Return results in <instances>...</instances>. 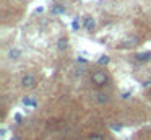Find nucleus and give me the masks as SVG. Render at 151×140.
I'll return each mask as SVG.
<instances>
[{
  "instance_id": "obj_1",
  "label": "nucleus",
  "mask_w": 151,
  "mask_h": 140,
  "mask_svg": "<svg viewBox=\"0 0 151 140\" xmlns=\"http://www.w3.org/2000/svg\"><path fill=\"white\" fill-rule=\"evenodd\" d=\"M91 81L96 86H106V85H109L111 78H109V75L104 70H94L91 73Z\"/></svg>"
},
{
  "instance_id": "obj_2",
  "label": "nucleus",
  "mask_w": 151,
  "mask_h": 140,
  "mask_svg": "<svg viewBox=\"0 0 151 140\" xmlns=\"http://www.w3.org/2000/svg\"><path fill=\"white\" fill-rule=\"evenodd\" d=\"M36 83H37V80H36V77H34L33 73H26L23 78H21V86L26 88V90L34 88V86H36Z\"/></svg>"
},
{
  "instance_id": "obj_3",
  "label": "nucleus",
  "mask_w": 151,
  "mask_h": 140,
  "mask_svg": "<svg viewBox=\"0 0 151 140\" xmlns=\"http://www.w3.org/2000/svg\"><path fill=\"white\" fill-rule=\"evenodd\" d=\"M96 28V23L93 16H85V29L86 31H94Z\"/></svg>"
},
{
  "instance_id": "obj_4",
  "label": "nucleus",
  "mask_w": 151,
  "mask_h": 140,
  "mask_svg": "<svg viewBox=\"0 0 151 140\" xmlns=\"http://www.w3.org/2000/svg\"><path fill=\"white\" fill-rule=\"evenodd\" d=\"M135 59L138 62H148L151 60V52H138V54H135Z\"/></svg>"
},
{
  "instance_id": "obj_5",
  "label": "nucleus",
  "mask_w": 151,
  "mask_h": 140,
  "mask_svg": "<svg viewBox=\"0 0 151 140\" xmlns=\"http://www.w3.org/2000/svg\"><path fill=\"white\" fill-rule=\"evenodd\" d=\"M96 101H98L99 104L109 103V94H106V93H98V94H96Z\"/></svg>"
},
{
  "instance_id": "obj_6",
  "label": "nucleus",
  "mask_w": 151,
  "mask_h": 140,
  "mask_svg": "<svg viewBox=\"0 0 151 140\" xmlns=\"http://www.w3.org/2000/svg\"><path fill=\"white\" fill-rule=\"evenodd\" d=\"M67 47H68V41H67V38H60L59 41H57V49H59V51H65Z\"/></svg>"
},
{
  "instance_id": "obj_7",
  "label": "nucleus",
  "mask_w": 151,
  "mask_h": 140,
  "mask_svg": "<svg viewBox=\"0 0 151 140\" xmlns=\"http://www.w3.org/2000/svg\"><path fill=\"white\" fill-rule=\"evenodd\" d=\"M88 140H106V137L102 135V133H99V132H93V133L88 135Z\"/></svg>"
},
{
  "instance_id": "obj_8",
  "label": "nucleus",
  "mask_w": 151,
  "mask_h": 140,
  "mask_svg": "<svg viewBox=\"0 0 151 140\" xmlns=\"http://www.w3.org/2000/svg\"><path fill=\"white\" fill-rule=\"evenodd\" d=\"M52 13L54 15H62V13H65V8H63L62 5H54L52 7Z\"/></svg>"
},
{
  "instance_id": "obj_9",
  "label": "nucleus",
  "mask_w": 151,
  "mask_h": 140,
  "mask_svg": "<svg viewBox=\"0 0 151 140\" xmlns=\"http://www.w3.org/2000/svg\"><path fill=\"white\" fill-rule=\"evenodd\" d=\"M20 54H21V52L18 51V49H12V51L8 52V57H10V59H18V57H20Z\"/></svg>"
},
{
  "instance_id": "obj_10",
  "label": "nucleus",
  "mask_w": 151,
  "mask_h": 140,
  "mask_svg": "<svg viewBox=\"0 0 151 140\" xmlns=\"http://www.w3.org/2000/svg\"><path fill=\"white\" fill-rule=\"evenodd\" d=\"M98 62H99L101 65H106V64H109V57H107V55H102V57L99 59Z\"/></svg>"
},
{
  "instance_id": "obj_11",
  "label": "nucleus",
  "mask_w": 151,
  "mask_h": 140,
  "mask_svg": "<svg viewBox=\"0 0 151 140\" xmlns=\"http://www.w3.org/2000/svg\"><path fill=\"white\" fill-rule=\"evenodd\" d=\"M23 103L26 104V106H36V103H34L33 99H29V98H24V99H23Z\"/></svg>"
},
{
  "instance_id": "obj_12",
  "label": "nucleus",
  "mask_w": 151,
  "mask_h": 140,
  "mask_svg": "<svg viewBox=\"0 0 151 140\" xmlns=\"http://www.w3.org/2000/svg\"><path fill=\"white\" fill-rule=\"evenodd\" d=\"M72 28L75 29V31H78V29H80V21H78V20H73V23H72Z\"/></svg>"
},
{
  "instance_id": "obj_13",
  "label": "nucleus",
  "mask_w": 151,
  "mask_h": 140,
  "mask_svg": "<svg viewBox=\"0 0 151 140\" xmlns=\"http://www.w3.org/2000/svg\"><path fill=\"white\" fill-rule=\"evenodd\" d=\"M13 140H17V139H13Z\"/></svg>"
}]
</instances>
